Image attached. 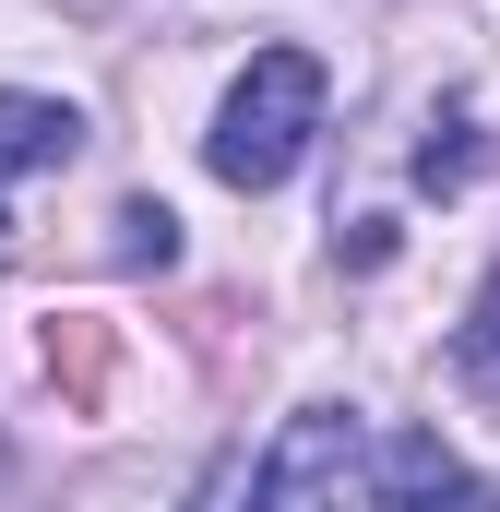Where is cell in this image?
I'll return each instance as SVG.
<instances>
[{"mask_svg":"<svg viewBox=\"0 0 500 512\" xmlns=\"http://www.w3.org/2000/svg\"><path fill=\"white\" fill-rule=\"evenodd\" d=\"M310 131H322V60L310 48H262L239 84H227L215 131H203V167L227 191H274V179H298Z\"/></svg>","mask_w":500,"mask_h":512,"instance_id":"cell-1","label":"cell"},{"mask_svg":"<svg viewBox=\"0 0 500 512\" xmlns=\"http://www.w3.org/2000/svg\"><path fill=\"white\" fill-rule=\"evenodd\" d=\"M370 501V441L346 405H298L274 453L250 465V512H358Z\"/></svg>","mask_w":500,"mask_h":512,"instance_id":"cell-2","label":"cell"},{"mask_svg":"<svg viewBox=\"0 0 500 512\" xmlns=\"http://www.w3.org/2000/svg\"><path fill=\"white\" fill-rule=\"evenodd\" d=\"M370 512H500V477H477L441 429H393L370 453Z\"/></svg>","mask_w":500,"mask_h":512,"instance_id":"cell-3","label":"cell"},{"mask_svg":"<svg viewBox=\"0 0 500 512\" xmlns=\"http://www.w3.org/2000/svg\"><path fill=\"white\" fill-rule=\"evenodd\" d=\"M72 155H84V120H72L60 96H24V84H0V179L72 167Z\"/></svg>","mask_w":500,"mask_h":512,"instance_id":"cell-4","label":"cell"},{"mask_svg":"<svg viewBox=\"0 0 500 512\" xmlns=\"http://www.w3.org/2000/svg\"><path fill=\"white\" fill-rule=\"evenodd\" d=\"M477 167H489V131H477V108L429 120V143H417V179H429V191H477Z\"/></svg>","mask_w":500,"mask_h":512,"instance_id":"cell-5","label":"cell"},{"mask_svg":"<svg viewBox=\"0 0 500 512\" xmlns=\"http://www.w3.org/2000/svg\"><path fill=\"white\" fill-rule=\"evenodd\" d=\"M465 370H477V382H500V274L477 286V310H465Z\"/></svg>","mask_w":500,"mask_h":512,"instance_id":"cell-6","label":"cell"},{"mask_svg":"<svg viewBox=\"0 0 500 512\" xmlns=\"http://www.w3.org/2000/svg\"><path fill=\"white\" fill-rule=\"evenodd\" d=\"M120 227H131V262H167V251H179V227H167V215H155V203H131Z\"/></svg>","mask_w":500,"mask_h":512,"instance_id":"cell-7","label":"cell"},{"mask_svg":"<svg viewBox=\"0 0 500 512\" xmlns=\"http://www.w3.org/2000/svg\"><path fill=\"white\" fill-rule=\"evenodd\" d=\"M0 239H12V203H0Z\"/></svg>","mask_w":500,"mask_h":512,"instance_id":"cell-8","label":"cell"}]
</instances>
